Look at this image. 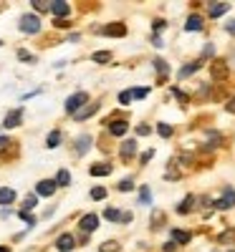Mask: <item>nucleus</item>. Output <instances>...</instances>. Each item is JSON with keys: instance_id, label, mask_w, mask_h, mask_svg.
<instances>
[{"instance_id": "39448f33", "label": "nucleus", "mask_w": 235, "mask_h": 252, "mask_svg": "<svg viewBox=\"0 0 235 252\" xmlns=\"http://www.w3.org/2000/svg\"><path fill=\"white\" fill-rule=\"evenodd\" d=\"M215 207H217V210H230V207H235V192L228 187V189L223 192V199H217Z\"/></svg>"}, {"instance_id": "4be33fe9", "label": "nucleus", "mask_w": 235, "mask_h": 252, "mask_svg": "<svg viewBox=\"0 0 235 252\" xmlns=\"http://www.w3.org/2000/svg\"><path fill=\"white\" fill-rule=\"evenodd\" d=\"M38 13H46V10H51V3H48V0H33V3H31Z\"/></svg>"}, {"instance_id": "aec40b11", "label": "nucleus", "mask_w": 235, "mask_h": 252, "mask_svg": "<svg viewBox=\"0 0 235 252\" xmlns=\"http://www.w3.org/2000/svg\"><path fill=\"white\" fill-rule=\"evenodd\" d=\"M13 199H16V192H13V189H0V204H10Z\"/></svg>"}, {"instance_id": "473e14b6", "label": "nucleus", "mask_w": 235, "mask_h": 252, "mask_svg": "<svg viewBox=\"0 0 235 252\" xmlns=\"http://www.w3.org/2000/svg\"><path fill=\"white\" fill-rule=\"evenodd\" d=\"M220 242H235V232H225V234H220Z\"/></svg>"}, {"instance_id": "ea45409f", "label": "nucleus", "mask_w": 235, "mask_h": 252, "mask_svg": "<svg viewBox=\"0 0 235 252\" xmlns=\"http://www.w3.org/2000/svg\"><path fill=\"white\" fill-rule=\"evenodd\" d=\"M154 66H157V68H159V73H165V71H167V63H165V61H157V63H154Z\"/></svg>"}, {"instance_id": "49530a36", "label": "nucleus", "mask_w": 235, "mask_h": 252, "mask_svg": "<svg viewBox=\"0 0 235 252\" xmlns=\"http://www.w3.org/2000/svg\"><path fill=\"white\" fill-rule=\"evenodd\" d=\"M0 252H8V247H0Z\"/></svg>"}, {"instance_id": "20e7f679", "label": "nucleus", "mask_w": 235, "mask_h": 252, "mask_svg": "<svg viewBox=\"0 0 235 252\" xmlns=\"http://www.w3.org/2000/svg\"><path fill=\"white\" fill-rule=\"evenodd\" d=\"M210 73L215 81H225L228 78V63L225 61H213L210 63Z\"/></svg>"}, {"instance_id": "a878e982", "label": "nucleus", "mask_w": 235, "mask_h": 252, "mask_svg": "<svg viewBox=\"0 0 235 252\" xmlns=\"http://www.w3.org/2000/svg\"><path fill=\"white\" fill-rule=\"evenodd\" d=\"M99 250H101V252H119V242H111V240H109V242L101 245Z\"/></svg>"}, {"instance_id": "f257e3e1", "label": "nucleus", "mask_w": 235, "mask_h": 252, "mask_svg": "<svg viewBox=\"0 0 235 252\" xmlns=\"http://www.w3.org/2000/svg\"><path fill=\"white\" fill-rule=\"evenodd\" d=\"M86 103H89V94L79 91V94H73V96L66 98V111L68 114H76V111H81V106H86Z\"/></svg>"}, {"instance_id": "7ed1b4c3", "label": "nucleus", "mask_w": 235, "mask_h": 252, "mask_svg": "<svg viewBox=\"0 0 235 252\" xmlns=\"http://www.w3.org/2000/svg\"><path fill=\"white\" fill-rule=\"evenodd\" d=\"M51 13H53L58 20H64L68 13H71V5L66 3V0H53V3H51Z\"/></svg>"}, {"instance_id": "6ab92c4d", "label": "nucleus", "mask_w": 235, "mask_h": 252, "mask_svg": "<svg viewBox=\"0 0 235 252\" xmlns=\"http://www.w3.org/2000/svg\"><path fill=\"white\" fill-rule=\"evenodd\" d=\"M68 184H71V174L66 169H61L56 174V187H68Z\"/></svg>"}, {"instance_id": "423d86ee", "label": "nucleus", "mask_w": 235, "mask_h": 252, "mask_svg": "<svg viewBox=\"0 0 235 252\" xmlns=\"http://www.w3.org/2000/svg\"><path fill=\"white\" fill-rule=\"evenodd\" d=\"M79 227H81L86 234L94 232V230L99 227V217H96V214H84V217H81V222H79Z\"/></svg>"}, {"instance_id": "c85d7f7f", "label": "nucleus", "mask_w": 235, "mask_h": 252, "mask_svg": "<svg viewBox=\"0 0 235 252\" xmlns=\"http://www.w3.org/2000/svg\"><path fill=\"white\" fill-rule=\"evenodd\" d=\"M23 207H25V212H28V210H33V207H36V194H31V197H25Z\"/></svg>"}, {"instance_id": "58836bf2", "label": "nucleus", "mask_w": 235, "mask_h": 252, "mask_svg": "<svg viewBox=\"0 0 235 252\" xmlns=\"http://www.w3.org/2000/svg\"><path fill=\"white\" fill-rule=\"evenodd\" d=\"M152 154H154V152H144V154H142V164H147V161L152 159Z\"/></svg>"}, {"instance_id": "37998d69", "label": "nucleus", "mask_w": 235, "mask_h": 252, "mask_svg": "<svg viewBox=\"0 0 235 252\" xmlns=\"http://www.w3.org/2000/svg\"><path fill=\"white\" fill-rule=\"evenodd\" d=\"M53 25H56V28H68V23H66V20H56Z\"/></svg>"}, {"instance_id": "1a4fd4ad", "label": "nucleus", "mask_w": 235, "mask_h": 252, "mask_svg": "<svg viewBox=\"0 0 235 252\" xmlns=\"http://www.w3.org/2000/svg\"><path fill=\"white\" fill-rule=\"evenodd\" d=\"M101 33H104V36H111V38H124V36H127V28H124L122 23H111V25H107Z\"/></svg>"}, {"instance_id": "6e6552de", "label": "nucleus", "mask_w": 235, "mask_h": 252, "mask_svg": "<svg viewBox=\"0 0 235 252\" xmlns=\"http://www.w3.org/2000/svg\"><path fill=\"white\" fill-rule=\"evenodd\" d=\"M36 192H38L41 197H51L53 192H56V179H43V182H38Z\"/></svg>"}, {"instance_id": "2f4dec72", "label": "nucleus", "mask_w": 235, "mask_h": 252, "mask_svg": "<svg viewBox=\"0 0 235 252\" xmlns=\"http://www.w3.org/2000/svg\"><path fill=\"white\" fill-rule=\"evenodd\" d=\"M131 98H134V94H131V91H122V94H119V101H122V103H129Z\"/></svg>"}, {"instance_id": "dca6fc26", "label": "nucleus", "mask_w": 235, "mask_h": 252, "mask_svg": "<svg viewBox=\"0 0 235 252\" xmlns=\"http://www.w3.org/2000/svg\"><path fill=\"white\" fill-rule=\"evenodd\" d=\"M228 3H210V16L217 18V16H223V13H228Z\"/></svg>"}, {"instance_id": "b1692460", "label": "nucleus", "mask_w": 235, "mask_h": 252, "mask_svg": "<svg viewBox=\"0 0 235 252\" xmlns=\"http://www.w3.org/2000/svg\"><path fill=\"white\" fill-rule=\"evenodd\" d=\"M192 204H195V197H187V199L180 204V214H187L190 210H192Z\"/></svg>"}, {"instance_id": "4468645a", "label": "nucleus", "mask_w": 235, "mask_h": 252, "mask_svg": "<svg viewBox=\"0 0 235 252\" xmlns=\"http://www.w3.org/2000/svg\"><path fill=\"white\" fill-rule=\"evenodd\" d=\"M89 146H91V136H79L76 139V154H86V152H89Z\"/></svg>"}, {"instance_id": "2eb2a0df", "label": "nucleus", "mask_w": 235, "mask_h": 252, "mask_svg": "<svg viewBox=\"0 0 235 252\" xmlns=\"http://www.w3.org/2000/svg\"><path fill=\"white\" fill-rule=\"evenodd\" d=\"M172 242L187 245V242H190V232H185V230H172Z\"/></svg>"}, {"instance_id": "7c9ffc66", "label": "nucleus", "mask_w": 235, "mask_h": 252, "mask_svg": "<svg viewBox=\"0 0 235 252\" xmlns=\"http://www.w3.org/2000/svg\"><path fill=\"white\" fill-rule=\"evenodd\" d=\"M104 217H107V219H111V222H114V219H122V214L116 212V210H107V212H104Z\"/></svg>"}, {"instance_id": "393cba45", "label": "nucleus", "mask_w": 235, "mask_h": 252, "mask_svg": "<svg viewBox=\"0 0 235 252\" xmlns=\"http://www.w3.org/2000/svg\"><path fill=\"white\" fill-rule=\"evenodd\" d=\"M200 63H202V61H195V63H187V68H182V71H180V76H190V73H195V71L200 68Z\"/></svg>"}, {"instance_id": "9b49d317", "label": "nucleus", "mask_w": 235, "mask_h": 252, "mask_svg": "<svg viewBox=\"0 0 235 252\" xmlns=\"http://www.w3.org/2000/svg\"><path fill=\"white\" fill-rule=\"evenodd\" d=\"M134 154H137V141H131V139H129V141H124V144H122V159H124V161H129Z\"/></svg>"}, {"instance_id": "0eeeda50", "label": "nucleus", "mask_w": 235, "mask_h": 252, "mask_svg": "<svg viewBox=\"0 0 235 252\" xmlns=\"http://www.w3.org/2000/svg\"><path fill=\"white\" fill-rule=\"evenodd\" d=\"M56 247L58 250H61V252H71L73 247H76V240H73V234H61V237H58V240H56Z\"/></svg>"}, {"instance_id": "4c0bfd02", "label": "nucleus", "mask_w": 235, "mask_h": 252, "mask_svg": "<svg viewBox=\"0 0 235 252\" xmlns=\"http://www.w3.org/2000/svg\"><path fill=\"white\" fill-rule=\"evenodd\" d=\"M174 250H177V242H167L165 245V252H174Z\"/></svg>"}, {"instance_id": "f8f14e48", "label": "nucleus", "mask_w": 235, "mask_h": 252, "mask_svg": "<svg viewBox=\"0 0 235 252\" xmlns=\"http://www.w3.org/2000/svg\"><path fill=\"white\" fill-rule=\"evenodd\" d=\"M127 129H129V124H127V121H122V118H119V121H111V124H109V131H111L114 136L127 134Z\"/></svg>"}, {"instance_id": "72a5a7b5", "label": "nucleus", "mask_w": 235, "mask_h": 252, "mask_svg": "<svg viewBox=\"0 0 235 252\" xmlns=\"http://www.w3.org/2000/svg\"><path fill=\"white\" fill-rule=\"evenodd\" d=\"M21 217H23V219L28 222V225H36V217H33L31 212H25V210H23V212H21Z\"/></svg>"}, {"instance_id": "c756f323", "label": "nucleus", "mask_w": 235, "mask_h": 252, "mask_svg": "<svg viewBox=\"0 0 235 252\" xmlns=\"http://www.w3.org/2000/svg\"><path fill=\"white\" fill-rule=\"evenodd\" d=\"M139 202H142V204H150V189H147V187H142V194H139Z\"/></svg>"}, {"instance_id": "79ce46f5", "label": "nucleus", "mask_w": 235, "mask_h": 252, "mask_svg": "<svg viewBox=\"0 0 235 252\" xmlns=\"http://www.w3.org/2000/svg\"><path fill=\"white\" fill-rule=\"evenodd\" d=\"M174 96H177V98H180V101H187V96H185V94H182V91H177V88H174Z\"/></svg>"}, {"instance_id": "f03ea898", "label": "nucleus", "mask_w": 235, "mask_h": 252, "mask_svg": "<svg viewBox=\"0 0 235 252\" xmlns=\"http://www.w3.org/2000/svg\"><path fill=\"white\" fill-rule=\"evenodd\" d=\"M21 31H23V33H28V36L38 33V31H41V20H38L36 16H31V13H28V16H23V18H21Z\"/></svg>"}, {"instance_id": "ddd939ff", "label": "nucleus", "mask_w": 235, "mask_h": 252, "mask_svg": "<svg viewBox=\"0 0 235 252\" xmlns=\"http://www.w3.org/2000/svg\"><path fill=\"white\" fill-rule=\"evenodd\" d=\"M96 109H99V106H96V103H86V106H84L81 111H76V114H73V116H76V118H79V121H84V118H89L91 114H96Z\"/></svg>"}, {"instance_id": "a211bd4d", "label": "nucleus", "mask_w": 235, "mask_h": 252, "mask_svg": "<svg viewBox=\"0 0 235 252\" xmlns=\"http://www.w3.org/2000/svg\"><path fill=\"white\" fill-rule=\"evenodd\" d=\"M185 28H187V31H202V18L200 16H190Z\"/></svg>"}, {"instance_id": "c9c22d12", "label": "nucleus", "mask_w": 235, "mask_h": 252, "mask_svg": "<svg viewBox=\"0 0 235 252\" xmlns=\"http://www.w3.org/2000/svg\"><path fill=\"white\" fill-rule=\"evenodd\" d=\"M134 94V98H144L147 96V88H137V91H131Z\"/></svg>"}, {"instance_id": "5701e85b", "label": "nucleus", "mask_w": 235, "mask_h": 252, "mask_svg": "<svg viewBox=\"0 0 235 252\" xmlns=\"http://www.w3.org/2000/svg\"><path fill=\"white\" fill-rule=\"evenodd\" d=\"M58 141H61V131H51V134H48V139H46V144H48L51 149H53V146H58Z\"/></svg>"}, {"instance_id": "a19ab883", "label": "nucleus", "mask_w": 235, "mask_h": 252, "mask_svg": "<svg viewBox=\"0 0 235 252\" xmlns=\"http://www.w3.org/2000/svg\"><path fill=\"white\" fill-rule=\"evenodd\" d=\"M137 131H139V134H142V136H147V134H150V126H139Z\"/></svg>"}, {"instance_id": "c03bdc74", "label": "nucleus", "mask_w": 235, "mask_h": 252, "mask_svg": "<svg viewBox=\"0 0 235 252\" xmlns=\"http://www.w3.org/2000/svg\"><path fill=\"white\" fill-rule=\"evenodd\" d=\"M228 111H233V114H235V98H233V101L228 103Z\"/></svg>"}, {"instance_id": "f704fd0d", "label": "nucleus", "mask_w": 235, "mask_h": 252, "mask_svg": "<svg viewBox=\"0 0 235 252\" xmlns=\"http://www.w3.org/2000/svg\"><path fill=\"white\" fill-rule=\"evenodd\" d=\"M119 189H122V192H129V189H134V182H131V179H124V182L119 184Z\"/></svg>"}, {"instance_id": "f3484780", "label": "nucleus", "mask_w": 235, "mask_h": 252, "mask_svg": "<svg viewBox=\"0 0 235 252\" xmlns=\"http://www.w3.org/2000/svg\"><path fill=\"white\" fill-rule=\"evenodd\" d=\"M89 172H91V176H107V174H111V167L109 164H94Z\"/></svg>"}, {"instance_id": "bb28decb", "label": "nucleus", "mask_w": 235, "mask_h": 252, "mask_svg": "<svg viewBox=\"0 0 235 252\" xmlns=\"http://www.w3.org/2000/svg\"><path fill=\"white\" fill-rule=\"evenodd\" d=\"M157 131H159V136H165V139H170V136H172L170 124H157Z\"/></svg>"}, {"instance_id": "cd10ccee", "label": "nucleus", "mask_w": 235, "mask_h": 252, "mask_svg": "<svg viewBox=\"0 0 235 252\" xmlns=\"http://www.w3.org/2000/svg\"><path fill=\"white\" fill-rule=\"evenodd\" d=\"M107 197V189L104 187H94L91 189V199H104Z\"/></svg>"}, {"instance_id": "9d476101", "label": "nucleus", "mask_w": 235, "mask_h": 252, "mask_svg": "<svg viewBox=\"0 0 235 252\" xmlns=\"http://www.w3.org/2000/svg\"><path fill=\"white\" fill-rule=\"evenodd\" d=\"M21 121H23V111L21 109H16V111H10L8 116H5V129H13V126H21Z\"/></svg>"}, {"instance_id": "412c9836", "label": "nucleus", "mask_w": 235, "mask_h": 252, "mask_svg": "<svg viewBox=\"0 0 235 252\" xmlns=\"http://www.w3.org/2000/svg\"><path fill=\"white\" fill-rule=\"evenodd\" d=\"M94 61L96 63H109L111 61V53L109 51H99V53H94Z\"/></svg>"}, {"instance_id": "e433bc0d", "label": "nucleus", "mask_w": 235, "mask_h": 252, "mask_svg": "<svg viewBox=\"0 0 235 252\" xmlns=\"http://www.w3.org/2000/svg\"><path fill=\"white\" fill-rule=\"evenodd\" d=\"M18 58H21V61H33L31 53H25V51H21V53H18Z\"/></svg>"}, {"instance_id": "a18cd8bd", "label": "nucleus", "mask_w": 235, "mask_h": 252, "mask_svg": "<svg viewBox=\"0 0 235 252\" xmlns=\"http://www.w3.org/2000/svg\"><path fill=\"white\" fill-rule=\"evenodd\" d=\"M228 33H235V20H233V23L228 25Z\"/></svg>"}]
</instances>
